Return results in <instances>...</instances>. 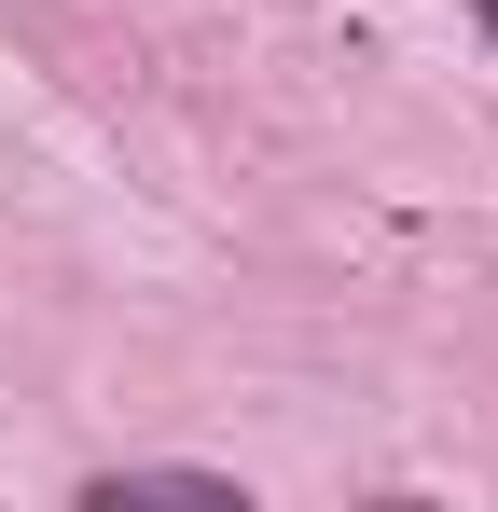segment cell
Returning <instances> with one entry per match:
<instances>
[{
    "instance_id": "obj_2",
    "label": "cell",
    "mask_w": 498,
    "mask_h": 512,
    "mask_svg": "<svg viewBox=\"0 0 498 512\" xmlns=\"http://www.w3.org/2000/svg\"><path fill=\"white\" fill-rule=\"evenodd\" d=\"M471 14H485V28H498V0H471Z\"/></svg>"
},
{
    "instance_id": "obj_1",
    "label": "cell",
    "mask_w": 498,
    "mask_h": 512,
    "mask_svg": "<svg viewBox=\"0 0 498 512\" xmlns=\"http://www.w3.org/2000/svg\"><path fill=\"white\" fill-rule=\"evenodd\" d=\"M125 499H208V512H236V485H222V471H97V485H83V512H125Z\"/></svg>"
}]
</instances>
